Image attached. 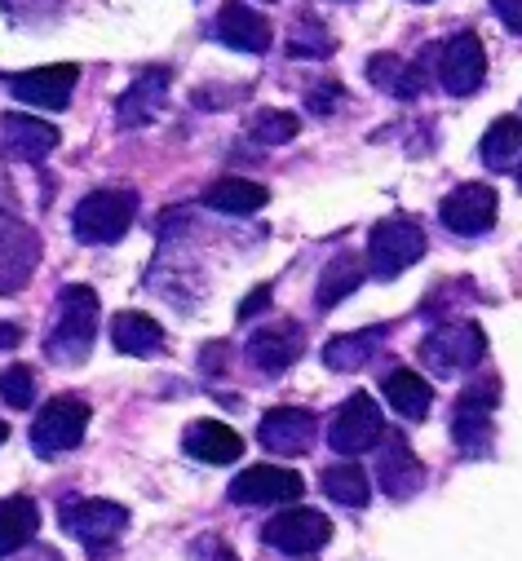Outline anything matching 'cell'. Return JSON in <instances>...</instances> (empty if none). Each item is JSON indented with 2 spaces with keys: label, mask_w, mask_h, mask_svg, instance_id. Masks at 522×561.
Wrapping results in <instances>:
<instances>
[{
  "label": "cell",
  "mask_w": 522,
  "mask_h": 561,
  "mask_svg": "<svg viewBox=\"0 0 522 561\" xmlns=\"http://www.w3.org/2000/svg\"><path fill=\"white\" fill-rule=\"evenodd\" d=\"M98 319H102V310H98V293L93 288H84V284L63 288L58 314H54V332L45 336V354L54 363H63V367L84 363L89 350H93V336H98Z\"/></svg>",
  "instance_id": "1"
},
{
  "label": "cell",
  "mask_w": 522,
  "mask_h": 561,
  "mask_svg": "<svg viewBox=\"0 0 522 561\" xmlns=\"http://www.w3.org/2000/svg\"><path fill=\"white\" fill-rule=\"evenodd\" d=\"M425 248H430V239H425L421 221H412V217H385L367 234V270L389 284V278H399L404 270H412L425 256Z\"/></svg>",
  "instance_id": "2"
},
{
  "label": "cell",
  "mask_w": 522,
  "mask_h": 561,
  "mask_svg": "<svg viewBox=\"0 0 522 561\" xmlns=\"http://www.w3.org/2000/svg\"><path fill=\"white\" fill-rule=\"evenodd\" d=\"M496 402H500V380L496 376H483V380H474L469 389L456 393L452 443L461 447V456L483 460L491 451V411H496Z\"/></svg>",
  "instance_id": "3"
},
{
  "label": "cell",
  "mask_w": 522,
  "mask_h": 561,
  "mask_svg": "<svg viewBox=\"0 0 522 561\" xmlns=\"http://www.w3.org/2000/svg\"><path fill=\"white\" fill-rule=\"evenodd\" d=\"M138 217V195L134 191H93L76 204L71 230L80 243H115L128 234Z\"/></svg>",
  "instance_id": "4"
},
{
  "label": "cell",
  "mask_w": 522,
  "mask_h": 561,
  "mask_svg": "<svg viewBox=\"0 0 522 561\" xmlns=\"http://www.w3.org/2000/svg\"><path fill=\"white\" fill-rule=\"evenodd\" d=\"M487 354V336L474 319H452V323H439L425 341H421V358L430 371L439 376H456V371H469L478 367Z\"/></svg>",
  "instance_id": "5"
},
{
  "label": "cell",
  "mask_w": 522,
  "mask_h": 561,
  "mask_svg": "<svg viewBox=\"0 0 522 561\" xmlns=\"http://www.w3.org/2000/svg\"><path fill=\"white\" fill-rule=\"evenodd\" d=\"M63 530L71 539H80L93 557L111 552L120 543V535L128 530V508L124 504H111V500H71L63 504Z\"/></svg>",
  "instance_id": "6"
},
{
  "label": "cell",
  "mask_w": 522,
  "mask_h": 561,
  "mask_svg": "<svg viewBox=\"0 0 522 561\" xmlns=\"http://www.w3.org/2000/svg\"><path fill=\"white\" fill-rule=\"evenodd\" d=\"M381 434H385V415H381V407L372 402V393H350V398L337 407V415L328 420V443H332V451L345 456V460L372 451V447L381 443Z\"/></svg>",
  "instance_id": "7"
},
{
  "label": "cell",
  "mask_w": 522,
  "mask_h": 561,
  "mask_svg": "<svg viewBox=\"0 0 522 561\" xmlns=\"http://www.w3.org/2000/svg\"><path fill=\"white\" fill-rule=\"evenodd\" d=\"M84 430H89V407L80 398H54L36 415L32 447L41 456H63V451H71V447L84 443Z\"/></svg>",
  "instance_id": "8"
},
{
  "label": "cell",
  "mask_w": 522,
  "mask_h": 561,
  "mask_svg": "<svg viewBox=\"0 0 522 561\" xmlns=\"http://www.w3.org/2000/svg\"><path fill=\"white\" fill-rule=\"evenodd\" d=\"M261 539H266L271 548H280V552H288V557H310L332 539V522L319 508L297 504V508L275 513L266 526H261Z\"/></svg>",
  "instance_id": "9"
},
{
  "label": "cell",
  "mask_w": 522,
  "mask_h": 561,
  "mask_svg": "<svg viewBox=\"0 0 522 561\" xmlns=\"http://www.w3.org/2000/svg\"><path fill=\"white\" fill-rule=\"evenodd\" d=\"M496 208H500V195L496 186H483V182H465L456 186L443 204H439V221L452 230V234H487L496 226Z\"/></svg>",
  "instance_id": "10"
},
{
  "label": "cell",
  "mask_w": 522,
  "mask_h": 561,
  "mask_svg": "<svg viewBox=\"0 0 522 561\" xmlns=\"http://www.w3.org/2000/svg\"><path fill=\"white\" fill-rule=\"evenodd\" d=\"M439 84L452 93V98H469L483 76H487V54H483V41L474 32H461L452 36L443 49H439Z\"/></svg>",
  "instance_id": "11"
},
{
  "label": "cell",
  "mask_w": 522,
  "mask_h": 561,
  "mask_svg": "<svg viewBox=\"0 0 522 561\" xmlns=\"http://www.w3.org/2000/svg\"><path fill=\"white\" fill-rule=\"evenodd\" d=\"M80 80L76 62H54V67H36L23 76H10V93L23 106H41V111H63L71 102V89Z\"/></svg>",
  "instance_id": "12"
},
{
  "label": "cell",
  "mask_w": 522,
  "mask_h": 561,
  "mask_svg": "<svg viewBox=\"0 0 522 561\" xmlns=\"http://www.w3.org/2000/svg\"><path fill=\"white\" fill-rule=\"evenodd\" d=\"M243 354H248V363H252L257 371L280 376V371H288V367L306 354V332H302L297 323L280 319V323H271V328L252 332L248 345H243Z\"/></svg>",
  "instance_id": "13"
},
{
  "label": "cell",
  "mask_w": 522,
  "mask_h": 561,
  "mask_svg": "<svg viewBox=\"0 0 522 561\" xmlns=\"http://www.w3.org/2000/svg\"><path fill=\"white\" fill-rule=\"evenodd\" d=\"M0 151L10 160H23V164H41L45 156L58 151V128L36 119V115H23V111H10L0 119Z\"/></svg>",
  "instance_id": "14"
},
{
  "label": "cell",
  "mask_w": 522,
  "mask_h": 561,
  "mask_svg": "<svg viewBox=\"0 0 522 561\" xmlns=\"http://www.w3.org/2000/svg\"><path fill=\"white\" fill-rule=\"evenodd\" d=\"M213 36L226 49H239V54H266L275 45V27L261 19L257 10H248L243 0H226L217 23H213Z\"/></svg>",
  "instance_id": "15"
},
{
  "label": "cell",
  "mask_w": 522,
  "mask_h": 561,
  "mask_svg": "<svg viewBox=\"0 0 522 561\" xmlns=\"http://www.w3.org/2000/svg\"><path fill=\"white\" fill-rule=\"evenodd\" d=\"M257 443L271 456H302L315 443V415L302 411V407H275V411L261 415Z\"/></svg>",
  "instance_id": "16"
},
{
  "label": "cell",
  "mask_w": 522,
  "mask_h": 561,
  "mask_svg": "<svg viewBox=\"0 0 522 561\" xmlns=\"http://www.w3.org/2000/svg\"><path fill=\"white\" fill-rule=\"evenodd\" d=\"M302 495V478L280 465H252L230 482L235 504H293Z\"/></svg>",
  "instance_id": "17"
},
{
  "label": "cell",
  "mask_w": 522,
  "mask_h": 561,
  "mask_svg": "<svg viewBox=\"0 0 522 561\" xmlns=\"http://www.w3.org/2000/svg\"><path fill=\"white\" fill-rule=\"evenodd\" d=\"M376 478H381V491L389 500H412L425 486V465L417 460V451L408 447L404 434H389L385 438V451L376 460Z\"/></svg>",
  "instance_id": "18"
},
{
  "label": "cell",
  "mask_w": 522,
  "mask_h": 561,
  "mask_svg": "<svg viewBox=\"0 0 522 561\" xmlns=\"http://www.w3.org/2000/svg\"><path fill=\"white\" fill-rule=\"evenodd\" d=\"M164 93H169V71H164V67L143 71L134 84H128V93L120 98V111H115L120 128H143V124H151V119L160 115V106H164Z\"/></svg>",
  "instance_id": "19"
},
{
  "label": "cell",
  "mask_w": 522,
  "mask_h": 561,
  "mask_svg": "<svg viewBox=\"0 0 522 561\" xmlns=\"http://www.w3.org/2000/svg\"><path fill=\"white\" fill-rule=\"evenodd\" d=\"M182 451L200 465H230L243 456V438L230 425H222V420H195L182 434Z\"/></svg>",
  "instance_id": "20"
},
{
  "label": "cell",
  "mask_w": 522,
  "mask_h": 561,
  "mask_svg": "<svg viewBox=\"0 0 522 561\" xmlns=\"http://www.w3.org/2000/svg\"><path fill=\"white\" fill-rule=\"evenodd\" d=\"M111 345L128 358H156L164 350V328L138 310H120L111 319Z\"/></svg>",
  "instance_id": "21"
},
{
  "label": "cell",
  "mask_w": 522,
  "mask_h": 561,
  "mask_svg": "<svg viewBox=\"0 0 522 561\" xmlns=\"http://www.w3.org/2000/svg\"><path fill=\"white\" fill-rule=\"evenodd\" d=\"M389 336L385 323L376 328H363V332H345V336H332L324 345V367L328 371H363L372 363V354L381 350V341Z\"/></svg>",
  "instance_id": "22"
},
{
  "label": "cell",
  "mask_w": 522,
  "mask_h": 561,
  "mask_svg": "<svg viewBox=\"0 0 522 561\" xmlns=\"http://www.w3.org/2000/svg\"><path fill=\"white\" fill-rule=\"evenodd\" d=\"M204 204L213 213H226V217H248L257 208H266L271 204V191L266 186H257L248 178H217L208 191H204Z\"/></svg>",
  "instance_id": "23"
},
{
  "label": "cell",
  "mask_w": 522,
  "mask_h": 561,
  "mask_svg": "<svg viewBox=\"0 0 522 561\" xmlns=\"http://www.w3.org/2000/svg\"><path fill=\"white\" fill-rule=\"evenodd\" d=\"M483 164L491 173H509L522 164V119L518 115H500L491 119V128L483 133V147H478Z\"/></svg>",
  "instance_id": "24"
},
{
  "label": "cell",
  "mask_w": 522,
  "mask_h": 561,
  "mask_svg": "<svg viewBox=\"0 0 522 561\" xmlns=\"http://www.w3.org/2000/svg\"><path fill=\"white\" fill-rule=\"evenodd\" d=\"M385 402L395 407L404 420H425L430 407H434V389H430V380H421V371L399 367V371L385 376Z\"/></svg>",
  "instance_id": "25"
},
{
  "label": "cell",
  "mask_w": 522,
  "mask_h": 561,
  "mask_svg": "<svg viewBox=\"0 0 522 561\" xmlns=\"http://www.w3.org/2000/svg\"><path fill=\"white\" fill-rule=\"evenodd\" d=\"M41 530V508L32 495H10L0 504V557H10L19 548H27Z\"/></svg>",
  "instance_id": "26"
},
{
  "label": "cell",
  "mask_w": 522,
  "mask_h": 561,
  "mask_svg": "<svg viewBox=\"0 0 522 561\" xmlns=\"http://www.w3.org/2000/svg\"><path fill=\"white\" fill-rule=\"evenodd\" d=\"M367 80L385 93H395V98H417L425 89V71L421 62H404L395 54H372L367 58Z\"/></svg>",
  "instance_id": "27"
},
{
  "label": "cell",
  "mask_w": 522,
  "mask_h": 561,
  "mask_svg": "<svg viewBox=\"0 0 522 561\" xmlns=\"http://www.w3.org/2000/svg\"><path fill=\"white\" fill-rule=\"evenodd\" d=\"M359 284H363V261H359L354 252H337V256L324 265L319 288H315L319 310H332V306H337V301H345Z\"/></svg>",
  "instance_id": "28"
},
{
  "label": "cell",
  "mask_w": 522,
  "mask_h": 561,
  "mask_svg": "<svg viewBox=\"0 0 522 561\" xmlns=\"http://www.w3.org/2000/svg\"><path fill=\"white\" fill-rule=\"evenodd\" d=\"M324 495H332L345 508H363L367 504V473L354 460L332 465V469H324Z\"/></svg>",
  "instance_id": "29"
},
{
  "label": "cell",
  "mask_w": 522,
  "mask_h": 561,
  "mask_svg": "<svg viewBox=\"0 0 522 561\" xmlns=\"http://www.w3.org/2000/svg\"><path fill=\"white\" fill-rule=\"evenodd\" d=\"M293 137H297V115H288V111H266L252 124V142H261V147H284Z\"/></svg>",
  "instance_id": "30"
},
{
  "label": "cell",
  "mask_w": 522,
  "mask_h": 561,
  "mask_svg": "<svg viewBox=\"0 0 522 561\" xmlns=\"http://www.w3.org/2000/svg\"><path fill=\"white\" fill-rule=\"evenodd\" d=\"M0 398H5L10 407H32L36 402V376H32V367H5L0 371Z\"/></svg>",
  "instance_id": "31"
},
{
  "label": "cell",
  "mask_w": 522,
  "mask_h": 561,
  "mask_svg": "<svg viewBox=\"0 0 522 561\" xmlns=\"http://www.w3.org/2000/svg\"><path fill=\"white\" fill-rule=\"evenodd\" d=\"M288 54H293V58H328V54H332V36H328L319 23H315V27H310V23H297L293 36H288Z\"/></svg>",
  "instance_id": "32"
},
{
  "label": "cell",
  "mask_w": 522,
  "mask_h": 561,
  "mask_svg": "<svg viewBox=\"0 0 522 561\" xmlns=\"http://www.w3.org/2000/svg\"><path fill=\"white\" fill-rule=\"evenodd\" d=\"M63 0H0V10H5L14 23H45L58 14Z\"/></svg>",
  "instance_id": "33"
},
{
  "label": "cell",
  "mask_w": 522,
  "mask_h": 561,
  "mask_svg": "<svg viewBox=\"0 0 522 561\" xmlns=\"http://www.w3.org/2000/svg\"><path fill=\"white\" fill-rule=\"evenodd\" d=\"M491 10L513 36H522V0H491Z\"/></svg>",
  "instance_id": "34"
},
{
  "label": "cell",
  "mask_w": 522,
  "mask_h": 561,
  "mask_svg": "<svg viewBox=\"0 0 522 561\" xmlns=\"http://www.w3.org/2000/svg\"><path fill=\"white\" fill-rule=\"evenodd\" d=\"M266 306H271V284H261L248 301H239V319H252L257 310H266Z\"/></svg>",
  "instance_id": "35"
},
{
  "label": "cell",
  "mask_w": 522,
  "mask_h": 561,
  "mask_svg": "<svg viewBox=\"0 0 522 561\" xmlns=\"http://www.w3.org/2000/svg\"><path fill=\"white\" fill-rule=\"evenodd\" d=\"M332 98H341V89H324V93H310V111H319V115H328V111H332V106H328Z\"/></svg>",
  "instance_id": "36"
},
{
  "label": "cell",
  "mask_w": 522,
  "mask_h": 561,
  "mask_svg": "<svg viewBox=\"0 0 522 561\" xmlns=\"http://www.w3.org/2000/svg\"><path fill=\"white\" fill-rule=\"evenodd\" d=\"M19 341V328H0V345H14Z\"/></svg>",
  "instance_id": "37"
},
{
  "label": "cell",
  "mask_w": 522,
  "mask_h": 561,
  "mask_svg": "<svg viewBox=\"0 0 522 561\" xmlns=\"http://www.w3.org/2000/svg\"><path fill=\"white\" fill-rule=\"evenodd\" d=\"M5 438H10V425H5V420H0V447H5Z\"/></svg>",
  "instance_id": "38"
},
{
  "label": "cell",
  "mask_w": 522,
  "mask_h": 561,
  "mask_svg": "<svg viewBox=\"0 0 522 561\" xmlns=\"http://www.w3.org/2000/svg\"><path fill=\"white\" fill-rule=\"evenodd\" d=\"M217 561H235V552H222V557H217Z\"/></svg>",
  "instance_id": "39"
},
{
  "label": "cell",
  "mask_w": 522,
  "mask_h": 561,
  "mask_svg": "<svg viewBox=\"0 0 522 561\" xmlns=\"http://www.w3.org/2000/svg\"><path fill=\"white\" fill-rule=\"evenodd\" d=\"M518 186H522V178H518Z\"/></svg>",
  "instance_id": "40"
}]
</instances>
